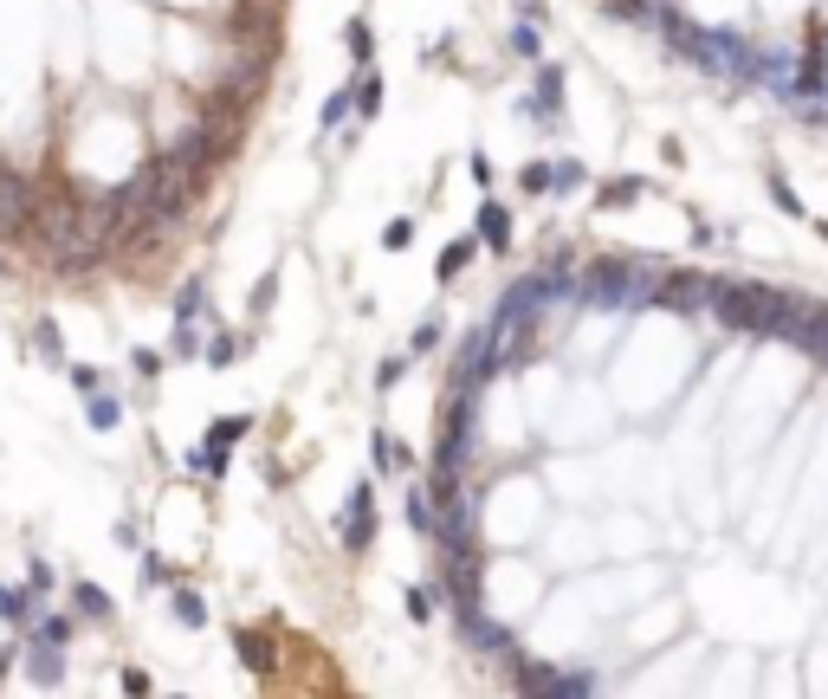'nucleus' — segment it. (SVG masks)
<instances>
[{
  "label": "nucleus",
  "instance_id": "obj_1",
  "mask_svg": "<svg viewBox=\"0 0 828 699\" xmlns=\"http://www.w3.org/2000/svg\"><path fill=\"white\" fill-rule=\"evenodd\" d=\"M654 259H621V253H596L570 285V305H589V311H641L654 305V285H660Z\"/></svg>",
  "mask_w": 828,
  "mask_h": 699
},
{
  "label": "nucleus",
  "instance_id": "obj_2",
  "mask_svg": "<svg viewBox=\"0 0 828 699\" xmlns=\"http://www.w3.org/2000/svg\"><path fill=\"white\" fill-rule=\"evenodd\" d=\"M706 311L725 324V331L751 337V344H777V337H783V318H790V292L757 285V279H712Z\"/></svg>",
  "mask_w": 828,
  "mask_h": 699
},
{
  "label": "nucleus",
  "instance_id": "obj_3",
  "mask_svg": "<svg viewBox=\"0 0 828 699\" xmlns=\"http://www.w3.org/2000/svg\"><path fill=\"white\" fill-rule=\"evenodd\" d=\"M654 33L667 39L673 52H680L686 65H699V72L725 78V52H719V26H699L693 13H680L673 0H654Z\"/></svg>",
  "mask_w": 828,
  "mask_h": 699
},
{
  "label": "nucleus",
  "instance_id": "obj_4",
  "mask_svg": "<svg viewBox=\"0 0 828 699\" xmlns=\"http://www.w3.org/2000/svg\"><path fill=\"white\" fill-rule=\"evenodd\" d=\"M33 233H39V182H26L20 169L0 162V240L20 246Z\"/></svg>",
  "mask_w": 828,
  "mask_h": 699
},
{
  "label": "nucleus",
  "instance_id": "obj_5",
  "mask_svg": "<svg viewBox=\"0 0 828 699\" xmlns=\"http://www.w3.org/2000/svg\"><path fill=\"white\" fill-rule=\"evenodd\" d=\"M434 544H440V557H460V551H479V505H473V492H453V499H440V512H434Z\"/></svg>",
  "mask_w": 828,
  "mask_h": 699
},
{
  "label": "nucleus",
  "instance_id": "obj_6",
  "mask_svg": "<svg viewBox=\"0 0 828 699\" xmlns=\"http://www.w3.org/2000/svg\"><path fill=\"white\" fill-rule=\"evenodd\" d=\"M337 544H343V557H369L376 551V486H369V479H356L350 499H343Z\"/></svg>",
  "mask_w": 828,
  "mask_h": 699
},
{
  "label": "nucleus",
  "instance_id": "obj_7",
  "mask_svg": "<svg viewBox=\"0 0 828 699\" xmlns=\"http://www.w3.org/2000/svg\"><path fill=\"white\" fill-rule=\"evenodd\" d=\"M440 596H447V609H479L486 602V557L479 551H460V557H440Z\"/></svg>",
  "mask_w": 828,
  "mask_h": 699
},
{
  "label": "nucleus",
  "instance_id": "obj_8",
  "mask_svg": "<svg viewBox=\"0 0 828 699\" xmlns=\"http://www.w3.org/2000/svg\"><path fill=\"white\" fill-rule=\"evenodd\" d=\"M777 344H796L803 356H816V363L828 369V305L790 292V318H783V337H777Z\"/></svg>",
  "mask_w": 828,
  "mask_h": 699
},
{
  "label": "nucleus",
  "instance_id": "obj_9",
  "mask_svg": "<svg viewBox=\"0 0 828 699\" xmlns=\"http://www.w3.org/2000/svg\"><path fill=\"white\" fill-rule=\"evenodd\" d=\"M706 298H712V272H660V285H654V305L660 311H680V318H693V311H706Z\"/></svg>",
  "mask_w": 828,
  "mask_h": 699
},
{
  "label": "nucleus",
  "instance_id": "obj_10",
  "mask_svg": "<svg viewBox=\"0 0 828 699\" xmlns=\"http://www.w3.org/2000/svg\"><path fill=\"white\" fill-rule=\"evenodd\" d=\"M453 628H460V641H466L473 654H486V661H492V654H505V648H518L512 628L486 615V602H479V609H460V615H453Z\"/></svg>",
  "mask_w": 828,
  "mask_h": 699
},
{
  "label": "nucleus",
  "instance_id": "obj_11",
  "mask_svg": "<svg viewBox=\"0 0 828 699\" xmlns=\"http://www.w3.org/2000/svg\"><path fill=\"white\" fill-rule=\"evenodd\" d=\"M563 65L557 59H537V85H531V98H524V117H544V123H563Z\"/></svg>",
  "mask_w": 828,
  "mask_h": 699
},
{
  "label": "nucleus",
  "instance_id": "obj_12",
  "mask_svg": "<svg viewBox=\"0 0 828 699\" xmlns=\"http://www.w3.org/2000/svg\"><path fill=\"white\" fill-rule=\"evenodd\" d=\"M233 654H240L259 680H272V667H279V641H272V628H233Z\"/></svg>",
  "mask_w": 828,
  "mask_h": 699
},
{
  "label": "nucleus",
  "instance_id": "obj_13",
  "mask_svg": "<svg viewBox=\"0 0 828 699\" xmlns=\"http://www.w3.org/2000/svg\"><path fill=\"white\" fill-rule=\"evenodd\" d=\"M473 233H479V246H492V253H512V208L486 195L479 214H473Z\"/></svg>",
  "mask_w": 828,
  "mask_h": 699
},
{
  "label": "nucleus",
  "instance_id": "obj_14",
  "mask_svg": "<svg viewBox=\"0 0 828 699\" xmlns=\"http://www.w3.org/2000/svg\"><path fill=\"white\" fill-rule=\"evenodd\" d=\"M26 680L46 687V693H59L65 687V654L52 648V641H26Z\"/></svg>",
  "mask_w": 828,
  "mask_h": 699
},
{
  "label": "nucleus",
  "instance_id": "obj_15",
  "mask_svg": "<svg viewBox=\"0 0 828 699\" xmlns=\"http://www.w3.org/2000/svg\"><path fill=\"white\" fill-rule=\"evenodd\" d=\"M479 253H486V246H479V233H460V240H447V253L434 259V285H453Z\"/></svg>",
  "mask_w": 828,
  "mask_h": 699
},
{
  "label": "nucleus",
  "instance_id": "obj_16",
  "mask_svg": "<svg viewBox=\"0 0 828 699\" xmlns=\"http://www.w3.org/2000/svg\"><path fill=\"white\" fill-rule=\"evenodd\" d=\"M369 466H376V473H408L414 454H408V441H402V434L376 428V434H369Z\"/></svg>",
  "mask_w": 828,
  "mask_h": 699
},
{
  "label": "nucleus",
  "instance_id": "obj_17",
  "mask_svg": "<svg viewBox=\"0 0 828 699\" xmlns=\"http://www.w3.org/2000/svg\"><path fill=\"white\" fill-rule=\"evenodd\" d=\"M641 195H654L647 175H609V182H596V208H634Z\"/></svg>",
  "mask_w": 828,
  "mask_h": 699
},
{
  "label": "nucleus",
  "instance_id": "obj_18",
  "mask_svg": "<svg viewBox=\"0 0 828 699\" xmlns=\"http://www.w3.org/2000/svg\"><path fill=\"white\" fill-rule=\"evenodd\" d=\"M33 615H39V596H33V589H20V583H0V622H7V628H20V635H26V628H33Z\"/></svg>",
  "mask_w": 828,
  "mask_h": 699
},
{
  "label": "nucleus",
  "instance_id": "obj_19",
  "mask_svg": "<svg viewBox=\"0 0 828 699\" xmlns=\"http://www.w3.org/2000/svg\"><path fill=\"white\" fill-rule=\"evenodd\" d=\"M72 615H78V622H110V615H117V602H110V589L78 577L72 583Z\"/></svg>",
  "mask_w": 828,
  "mask_h": 699
},
{
  "label": "nucleus",
  "instance_id": "obj_20",
  "mask_svg": "<svg viewBox=\"0 0 828 699\" xmlns=\"http://www.w3.org/2000/svg\"><path fill=\"white\" fill-rule=\"evenodd\" d=\"M246 350H253V337H246V331H220V337H207V344H201V363L207 369H233Z\"/></svg>",
  "mask_w": 828,
  "mask_h": 699
},
{
  "label": "nucleus",
  "instance_id": "obj_21",
  "mask_svg": "<svg viewBox=\"0 0 828 699\" xmlns=\"http://www.w3.org/2000/svg\"><path fill=\"white\" fill-rule=\"evenodd\" d=\"M33 356L46 369H65V363H72V356H65V331L52 318H33Z\"/></svg>",
  "mask_w": 828,
  "mask_h": 699
},
{
  "label": "nucleus",
  "instance_id": "obj_22",
  "mask_svg": "<svg viewBox=\"0 0 828 699\" xmlns=\"http://www.w3.org/2000/svg\"><path fill=\"white\" fill-rule=\"evenodd\" d=\"M85 421H91L98 434H117V428H123V402H117V395H104V389H91V395H85Z\"/></svg>",
  "mask_w": 828,
  "mask_h": 699
},
{
  "label": "nucleus",
  "instance_id": "obj_23",
  "mask_svg": "<svg viewBox=\"0 0 828 699\" xmlns=\"http://www.w3.org/2000/svg\"><path fill=\"white\" fill-rule=\"evenodd\" d=\"M72 628H78V615H52V609H39V615H33V628H26V641H52V648H65V641H72Z\"/></svg>",
  "mask_w": 828,
  "mask_h": 699
},
{
  "label": "nucleus",
  "instance_id": "obj_24",
  "mask_svg": "<svg viewBox=\"0 0 828 699\" xmlns=\"http://www.w3.org/2000/svg\"><path fill=\"white\" fill-rule=\"evenodd\" d=\"M169 615H175L182 628H207V602H201V589L175 583V596H169Z\"/></svg>",
  "mask_w": 828,
  "mask_h": 699
},
{
  "label": "nucleus",
  "instance_id": "obj_25",
  "mask_svg": "<svg viewBox=\"0 0 828 699\" xmlns=\"http://www.w3.org/2000/svg\"><path fill=\"white\" fill-rule=\"evenodd\" d=\"M343 46H350L356 65H369V52H376V26H369V13H350V20H343Z\"/></svg>",
  "mask_w": 828,
  "mask_h": 699
},
{
  "label": "nucleus",
  "instance_id": "obj_26",
  "mask_svg": "<svg viewBox=\"0 0 828 699\" xmlns=\"http://www.w3.org/2000/svg\"><path fill=\"white\" fill-rule=\"evenodd\" d=\"M402 518H408V531H414V538H434V499H427V486H414V492H408Z\"/></svg>",
  "mask_w": 828,
  "mask_h": 699
},
{
  "label": "nucleus",
  "instance_id": "obj_27",
  "mask_svg": "<svg viewBox=\"0 0 828 699\" xmlns=\"http://www.w3.org/2000/svg\"><path fill=\"white\" fill-rule=\"evenodd\" d=\"M350 91H356V117H376L382 111V72H369V65H363V72L350 78Z\"/></svg>",
  "mask_w": 828,
  "mask_h": 699
},
{
  "label": "nucleus",
  "instance_id": "obj_28",
  "mask_svg": "<svg viewBox=\"0 0 828 699\" xmlns=\"http://www.w3.org/2000/svg\"><path fill=\"white\" fill-rule=\"evenodd\" d=\"M350 111H356V91H350V85H337V91H330V98H324V111H317V130L330 136V130H337V123L350 117Z\"/></svg>",
  "mask_w": 828,
  "mask_h": 699
},
{
  "label": "nucleus",
  "instance_id": "obj_29",
  "mask_svg": "<svg viewBox=\"0 0 828 699\" xmlns=\"http://www.w3.org/2000/svg\"><path fill=\"white\" fill-rule=\"evenodd\" d=\"M246 434H253V415H220L214 428H207V441H214V447H240Z\"/></svg>",
  "mask_w": 828,
  "mask_h": 699
},
{
  "label": "nucleus",
  "instance_id": "obj_30",
  "mask_svg": "<svg viewBox=\"0 0 828 699\" xmlns=\"http://www.w3.org/2000/svg\"><path fill=\"white\" fill-rule=\"evenodd\" d=\"M201 311H207V279H188L182 298H175V324H195Z\"/></svg>",
  "mask_w": 828,
  "mask_h": 699
},
{
  "label": "nucleus",
  "instance_id": "obj_31",
  "mask_svg": "<svg viewBox=\"0 0 828 699\" xmlns=\"http://www.w3.org/2000/svg\"><path fill=\"white\" fill-rule=\"evenodd\" d=\"M589 182V169L576 156H563V162H550V195H570V188H583Z\"/></svg>",
  "mask_w": 828,
  "mask_h": 699
},
{
  "label": "nucleus",
  "instance_id": "obj_32",
  "mask_svg": "<svg viewBox=\"0 0 828 699\" xmlns=\"http://www.w3.org/2000/svg\"><path fill=\"white\" fill-rule=\"evenodd\" d=\"M201 356V331L195 324H175V337H169V363H195Z\"/></svg>",
  "mask_w": 828,
  "mask_h": 699
},
{
  "label": "nucleus",
  "instance_id": "obj_33",
  "mask_svg": "<svg viewBox=\"0 0 828 699\" xmlns=\"http://www.w3.org/2000/svg\"><path fill=\"white\" fill-rule=\"evenodd\" d=\"M512 52H518V59H531V65L544 59V39H537V20H518V26H512Z\"/></svg>",
  "mask_w": 828,
  "mask_h": 699
},
{
  "label": "nucleus",
  "instance_id": "obj_34",
  "mask_svg": "<svg viewBox=\"0 0 828 699\" xmlns=\"http://www.w3.org/2000/svg\"><path fill=\"white\" fill-rule=\"evenodd\" d=\"M188 466H195V473H207V479H220L227 473V447H214V441H201L195 454H188Z\"/></svg>",
  "mask_w": 828,
  "mask_h": 699
},
{
  "label": "nucleus",
  "instance_id": "obj_35",
  "mask_svg": "<svg viewBox=\"0 0 828 699\" xmlns=\"http://www.w3.org/2000/svg\"><path fill=\"white\" fill-rule=\"evenodd\" d=\"M272 305H279V272H266V279L253 285V298H246V311H253V318H266Z\"/></svg>",
  "mask_w": 828,
  "mask_h": 699
},
{
  "label": "nucleus",
  "instance_id": "obj_36",
  "mask_svg": "<svg viewBox=\"0 0 828 699\" xmlns=\"http://www.w3.org/2000/svg\"><path fill=\"white\" fill-rule=\"evenodd\" d=\"M518 188L544 201V195H550V162H524V169H518Z\"/></svg>",
  "mask_w": 828,
  "mask_h": 699
},
{
  "label": "nucleus",
  "instance_id": "obj_37",
  "mask_svg": "<svg viewBox=\"0 0 828 699\" xmlns=\"http://www.w3.org/2000/svg\"><path fill=\"white\" fill-rule=\"evenodd\" d=\"M434 344H440V318H421V324H414V344H408V356H434Z\"/></svg>",
  "mask_w": 828,
  "mask_h": 699
},
{
  "label": "nucleus",
  "instance_id": "obj_38",
  "mask_svg": "<svg viewBox=\"0 0 828 699\" xmlns=\"http://www.w3.org/2000/svg\"><path fill=\"white\" fill-rule=\"evenodd\" d=\"M408 363H414V356H382V363H376V389H395V382L408 376Z\"/></svg>",
  "mask_w": 828,
  "mask_h": 699
},
{
  "label": "nucleus",
  "instance_id": "obj_39",
  "mask_svg": "<svg viewBox=\"0 0 828 699\" xmlns=\"http://www.w3.org/2000/svg\"><path fill=\"white\" fill-rule=\"evenodd\" d=\"M596 687H602V680L583 667V674H557V687H550V693H570V699H576V693H596Z\"/></svg>",
  "mask_w": 828,
  "mask_h": 699
},
{
  "label": "nucleus",
  "instance_id": "obj_40",
  "mask_svg": "<svg viewBox=\"0 0 828 699\" xmlns=\"http://www.w3.org/2000/svg\"><path fill=\"white\" fill-rule=\"evenodd\" d=\"M52 583H59V577H52V564H46V557H33V564H26V589H33V596H46Z\"/></svg>",
  "mask_w": 828,
  "mask_h": 699
},
{
  "label": "nucleus",
  "instance_id": "obj_41",
  "mask_svg": "<svg viewBox=\"0 0 828 699\" xmlns=\"http://www.w3.org/2000/svg\"><path fill=\"white\" fill-rule=\"evenodd\" d=\"M408 615H414V622H434V589L414 583V589H408Z\"/></svg>",
  "mask_w": 828,
  "mask_h": 699
},
{
  "label": "nucleus",
  "instance_id": "obj_42",
  "mask_svg": "<svg viewBox=\"0 0 828 699\" xmlns=\"http://www.w3.org/2000/svg\"><path fill=\"white\" fill-rule=\"evenodd\" d=\"M408 240H414V221H408V214H402V221H389V227H382V246H389V253H402Z\"/></svg>",
  "mask_w": 828,
  "mask_h": 699
},
{
  "label": "nucleus",
  "instance_id": "obj_43",
  "mask_svg": "<svg viewBox=\"0 0 828 699\" xmlns=\"http://www.w3.org/2000/svg\"><path fill=\"white\" fill-rule=\"evenodd\" d=\"M770 195H777V208H783V214H803V201H796V188L783 182L777 169H770Z\"/></svg>",
  "mask_w": 828,
  "mask_h": 699
},
{
  "label": "nucleus",
  "instance_id": "obj_44",
  "mask_svg": "<svg viewBox=\"0 0 828 699\" xmlns=\"http://www.w3.org/2000/svg\"><path fill=\"white\" fill-rule=\"evenodd\" d=\"M65 376H72V389H104V376H98V369H91V363H65Z\"/></svg>",
  "mask_w": 828,
  "mask_h": 699
},
{
  "label": "nucleus",
  "instance_id": "obj_45",
  "mask_svg": "<svg viewBox=\"0 0 828 699\" xmlns=\"http://www.w3.org/2000/svg\"><path fill=\"white\" fill-rule=\"evenodd\" d=\"M117 687H123V693H156V680H149L143 667H123V674H117Z\"/></svg>",
  "mask_w": 828,
  "mask_h": 699
},
{
  "label": "nucleus",
  "instance_id": "obj_46",
  "mask_svg": "<svg viewBox=\"0 0 828 699\" xmlns=\"http://www.w3.org/2000/svg\"><path fill=\"white\" fill-rule=\"evenodd\" d=\"M110 538H117L123 551H136V544H143V531H136V518H117V525H110Z\"/></svg>",
  "mask_w": 828,
  "mask_h": 699
},
{
  "label": "nucleus",
  "instance_id": "obj_47",
  "mask_svg": "<svg viewBox=\"0 0 828 699\" xmlns=\"http://www.w3.org/2000/svg\"><path fill=\"white\" fill-rule=\"evenodd\" d=\"M466 169H473L479 188H492V156H486V149H473V156H466Z\"/></svg>",
  "mask_w": 828,
  "mask_h": 699
},
{
  "label": "nucleus",
  "instance_id": "obj_48",
  "mask_svg": "<svg viewBox=\"0 0 828 699\" xmlns=\"http://www.w3.org/2000/svg\"><path fill=\"white\" fill-rule=\"evenodd\" d=\"M143 583H156V589H162V583H175V570L162 564V557H143Z\"/></svg>",
  "mask_w": 828,
  "mask_h": 699
},
{
  "label": "nucleus",
  "instance_id": "obj_49",
  "mask_svg": "<svg viewBox=\"0 0 828 699\" xmlns=\"http://www.w3.org/2000/svg\"><path fill=\"white\" fill-rule=\"evenodd\" d=\"M130 363H136V376H156L162 356H156V350H130Z\"/></svg>",
  "mask_w": 828,
  "mask_h": 699
},
{
  "label": "nucleus",
  "instance_id": "obj_50",
  "mask_svg": "<svg viewBox=\"0 0 828 699\" xmlns=\"http://www.w3.org/2000/svg\"><path fill=\"white\" fill-rule=\"evenodd\" d=\"M13 661H20V648H0V680L13 674Z\"/></svg>",
  "mask_w": 828,
  "mask_h": 699
},
{
  "label": "nucleus",
  "instance_id": "obj_51",
  "mask_svg": "<svg viewBox=\"0 0 828 699\" xmlns=\"http://www.w3.org/2000/svg\"><path fill=\"white\" fill-rule=\"evenodd\" d=\"M816 233H822V240H828V221H816Z\"/></svg>",
  "mask_w": 828,
  "mask_h": 699
},
{
  "label": "nucleus",
  "instance_id": "obj_52",
  "mask_svg": "<svg viewBox=\"0 0 828 699\" xmlns=\"http://www.w3.org/2000/svg\"><path fill=\"white\" fill-rule=\"evenodd\" d=\"M7 272H13V266H7V259H0V279H7Z\"/></svg>",
  "mask_w": 828,
  "mask_h": 699
}]
</instances>
